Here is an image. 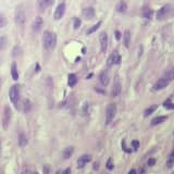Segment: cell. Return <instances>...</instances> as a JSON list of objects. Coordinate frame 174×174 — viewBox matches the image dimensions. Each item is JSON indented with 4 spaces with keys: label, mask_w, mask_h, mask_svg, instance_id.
Instances as JSON below:
<instances>
[{
    "label": "cell",
    "mask_w": 174,
    "mask_h": 174,
    "mask_svg": "<svg viewBox=\"0 0 174 174\" xmlns=\"http://www.w3.org/2000/svg\"><path fill=\"white\" fill-rule=\"evenodd\" d=\"M166 120H168V116H157V118H155V119H152L151 120V125L152 126H155V125H158V124H161L163 123Z\"/></svg>",
    "instance_id": "cell-18"
},
{
    "label": "cell",
    "mask_w": 174,
    "mask_h": 174,
    "mask_svg": "<svg viewBox=\"0 0 174 174\" xmlns=\"http://www.w3.org/2000/svg\"><path fill=\"white\" fill-rule=\"evenodd\" d=\"M174 12V8L172 4H166L163 6L161 9H159V11L157 12V20L159 21H163V20L169 19Z\"/></svg>",
    "instance_id": "cell-2"
},
{
    "label": "cell",
    "mask_w": 174,
    "mask_h": 174,
    "mask_svg": "<svg viewBox=\"0 0 174 174\" xmlns=\"http://www.w3.org/2000/svg\"><path fill=\"white\" fill-rule=\"evenodd\" d=\"M64 13H66V4L62 2V4H59L58 7L56 8V10H54V20H60L61 18H63Z\"/></svg>",
    "instance_id": "cell-9"
},
{
    "label": "cell",
    "mask_w": 174,
    "mask_h": 174,
    "mask_svg": "<svg viewBox=\"0 0 174 174\" xmlns=\"http://www.w3.org/2000/svg\"><path fill=\"white\" fill-rule=\"evenodd\" d=\"M7 46V38L6 37H0V51H2Z\"/></svg>",
    "instance_id": "cell-30"
},
{
    "label": "cell",
    "mask_w": 174,
    "mask_h": 174,
    "mask_svg": "<svg viewBox=\"0 0 174 174\" xmlns=\"http://www.w3.org/2000/svg\"><path fill=\"white\" fill-rule=\"evenodd\" d=\"M122 148H123L124 151H126V152H131V149H128V147H126V145H125V140H122Z\"/></svg>",
    "instance_id": "cell-37"
},
{
    "label": "cell",
    "mask_w": 174,
    "mask_h": 174,
    "mask_svg": "<svg viewBox=\"0 0 174 174\" xmlns=\"http://www.w3.org/2000/svg\"><path fill=\"white\" fill-rule=\"evenodd\" d=\"M63 173H71V170H70V169H66V171H63Z\"/></svg>",
    "instance_id": "cell-42"
},
{
    "label": "cell",
    "mask_w": 174,
    "mask_h": 174,
    "mask_svg": "<svg viewBox=\"0 0 174 174\" xmlns=\"http://www.w3.org/2000/svg\"><path fill=\"white\" fill-rule=\"evenodd\" d=\"M83 16L85 18L86 20H92L95 18V10L92 7H88V8H85L83 10Z\"/></svg>",
    "instance_id": "cell-15"
},
{
    "label": "cell",
    "mask_w": 174,
    "mask_h": 174,
    "mask_svg": "<svg viewBox=\"0 0 174 174\" xmlns=\"http://www.w3.org/2000/svg\"><path fill=\"white\" fill-rule=\"evenodd\" d=\"M121 89H122V87H121V83L119 81H116L114 82V84H113L112 90H111V95H112V97L119 96L121 93Z\"/></svg>",
    "instance_id": "cell-16"
},
{
    "label": "cell",
    "mask_w": 174,
    "mask_h": 174,
    "mask_svg": "<svg viewBox=\"0 0 174 174\" xmlns=\"http://www.w3.org/2000/svg\"><path fill=\"white\" fill-rule=\"evenodd\" d=\"M101 24H102V22H101V21H99L98 23H96V24H95V25H93V26L90 27V28H89L88 31H87V34L89 35V34H93V33H95V32H96L97 30H98V28L100 27Z\"/></svg>",
    "instance_id": "cell-28"
},
{
    "label": "cell",
    "mask_w": 174,
    "mask_h": 174,
    "mask_svg": "<svg viewBox=\"0 0 174 174\" xmlns=\"http://www.w3.org/2000/svg\"><path fill=\"white\" fill-rule=\"evenodd\" d=\"M77 83V76L74 73L69 74V78H68V84H69L70 87H73V86L76 85Z\"/></svg>",
    "instance_id": "cell-21"
},
{
    "label": "cell",
    "mask_w": 174,
    "mask_h": 174,
    "mask_svg": "<svg viewBox=\"0 0 174 174\" xmlns=\"http://www.w3.org/2000/svg\"><path fill=\"white\" fill-rule=\"evenodd\" d=\"M154 15V11H152V9H150L149 7H145L143 9V16L145 18L146 20H150Z\"/></svg>",
    "instance_id": "cell-19"
},
{
    "label": "cell",
    "mask_w": 174,
    "mask_h": 174,
    "mask_svg": "<svg viewBox=\"0 0 174 174\" xmlns=\"http://www.w3.org/2000/svg\"><path fill=\"white\" fill-rule=\"evenodd\" d=\"M136 172H137L136 170H131L130 172H128V173H130V174H134V173H136Z\"/></svg>",
    "instance_id": "cell-41"
},
{
    "label": "cell",
    "mask_w": 174,
    "mask_h": 174,
    "mask_svg": "<svg viewBox=\"0 0 174 174\" xmlns=\"http://www.w3.org/2000/svg\"><path fill=\"white\" fill-rule=\"evenodd\" d=\"M132 147L134 148V150H137L139 148V142L138 140H133L132 142Z\"/></svg>",
    "instance_id": "cell-35"
},
{
    "label": "cell",
    "mask_w": 174,
    "mask_h": 174,
    "mask_svg": "<svg viewBox=\"0 0 174 174\" xmlns=\"http://www.w3.org/2000/svg\"><path fill=\"white\" fill-rule=\"evenodd\" d=\"M174 166V149L172 150V152L170 154V157L168 159V161H166V166L170 169L172 166Z\"/></svg>",
    "instance_id": "cell-27"
},
{
    "label": "cell",
    "mask_w": 174,
    "mask_h": 174,
    "mask_svg": "<svg viewBox=\"0 0 174 174\" xmlns=\"http://www.w3.org/2000/svg\"><path fill=\"white\" fill-rule=\"evenodd\" d=\"M157 108H158L157 104H152V106H150V107H148V108L144 111V116H149L150 114H152V113L157 110Z\"/></svg>",
    "instance_id": "cell-24"
},
{
    "label": "cell",
    "mask_w": 174,
    "mask_h": 174,
    "mask_svg": "<svg viewBox=\"0 0 174 174\" xmlns=\"http://www.w3.org/2000/svg\"><path fill=\"white\" fill-rule=\"evenodd\" d=\"M81 20L78 19V18H75V19H74V28H75V30H77L78 27L81 26Z\"/></svg>",
    "instance_id": "cell-34"
},
{
    "label": "cell",
    "mask_w": 174,
    "mask_h": 174,
    "mask_svg": "<svg viewBox=\"0 0 174 174\" xmlns=\"http://www.w3.org/2000/svg\"><path fill=\"white\" fill-rule=\"evenodd\" d=\"M26 21V15H25V11L22 8H18L15 11V22L18 25L22 26L24 25Z\"/></svg>",
    "instance_id": "cell-7"
},
{
    "label": "cell",
    "mask_w": 174,
    "mask_h": 174,
    "mask_svg": "<svg viewBox=\"0 0 174 174\" xmlns=\"http://www.w3.org/2000/svg\"><path fill=\"white\" fill-rule=\"evenodd\" d=\"M0 152H1V147H0Z\"/></svg>",
    "instance_id": "cell-45"
},
{
    "label": "cell",
    "mask_w": 174,
    "mask_h": 174,
    "mask_svg": "<svg viewBox=\"0 0 174 174\" xmlns=\"http://www.w3.org/2000/svg\"><path fill=\"white\" fill-rule=\"evenodd\" d=\"M163 78H166L168 82H172L174 80V68H171L170 70H168L166 73L163 74Z\"/></svg>",
    "instance_id": "cell-17"
},
{
    "label": "cell",
    "mask_w": 174,
    "mask_h": 174,
    "mask_svg": "<svg viewBox=\"0 0 174 174\" xmlns=\"http://www.w3.org/2000/svg\"><path fill=\"white\" fill-rule=\"evenodd\" d=\"M121 63V56L118 54V51H113L112 54L109 56L108 60H107V66L111 68L114 64H120Z\"/></svg>",
    "instance_id": "cell-6"
},
{
    "label": "cell",
    "mask_w": 174,
    "mask_h": 174,
    "mask_svg": "<svg viewBox=\"0 0 174 174\" xmlns=\"http://www.w3.org/2000/svg\"><path fill=\"white\" fill-rule=\"evenodd\" d=\"M11 76L14 81H18V80H19V73H18V68H16L15 62H13L11 66Z\"/></svg>",
    "instance_id": "cell-22"
},
{
    "label": "cell",
    "mask_w": 174,
    "mask_h": 174,
    "mask_svg": "<svg viewBox=\"0 0 174 174\" xmlns=\"http://www.w3.org/2000/svg\"><path fill=\"white\" fill-rule=\"evenodd\" d=\"M49 172H50V169L48 166H45L44 168V173H49Z\"/></svg>",
    "instance_id": "cell-40"
},
{
    "label": "cell",
    "mask_w": 174,
    "mask_h": 174,
    "mask_svg": "<svg viewBox=\"0 0 174 174\" xmlns=\"http://www.w3.org/2000/svg\"><path fill=\"white\" fill-rule=\"evenodd\" d=\"M163 107L166 109H174V104H172L170 101V99L169 100H166L164 104H163Z\"/></svg>",
    "instance_id": "cell-31"
},
{
    "label": "cell",
    "mask_w": 174,
    "mask_h": 174,
    "mask_svg": "<svg viewBox=\"0 0 174 174\" xmlns=\"http://www.w3.org/2000/svg\"><path fill=\"white\" fill-rule=\"evenodd\" d=\"M9 98L12 104L18 108V104L20 100V86L19 85H13L11 86V88L9 90Z\"/></svg>",
    "instance_id": "cell-3"
},
{
    "label": "cell",
    "mask_w": 174,
    "mask_h": 174,
    "mask_svg": "<svg viewBox=\"0 0 174 174\" xmlns=\"http://www.w3.org/2000/svg\"><path fill=\"white\" fill-rule=\"evenodd\" d=\"M31 107H32L31 101L27 100V99H26V100L24 101V112H25V113L30 112V110H31Z\"/></svg>",
    "instance_id": "cell-29"
},
{
    "label": "cell",
    "mask_w": 174,
    "mask_h": 174,
    "mask_svg": "<svg viewBox=\"0 0 174 174\" xmlns=\"http://www.w3.org/2000/svg\"><path fill=\"white\" fill-rule=\"evenodd\" d=\"M0 88H1V81H0Z\"/></svg>",
    "instance_id": "cell-44"
},
{
    "label": "cell",
    "mask_w": 174,
    "mask_h": 174,
    "mask_svg": "<svg viewBox=\"0 0 174 174\" xmlns=\"http://www.w3.org/2000/svg\"><path fill=\"white\" fill-rule=\"evenodd\" d=\"M114 35H116V38L118 39V40H120V39H121V33H120V32H119V31H116Z\"/></svg>",
    "instance_id": "cell-38"
},
{
    "label": "cell",
    "mask_w": 174,
    "mask_h": 174,
    "mask_svg": "<svg viewBox=\"0 0 174 174\" xmlns=\"http://www.w3.org/2000/svg\"><path fill=\"white\" fill-rule=\"evenodd\" d=\"M43 43L47 50H52L57 45V35L50 31H46L43 36Z\"/></svg>",
    "instance_id": "cell-1"
},
{
    "label": "cell",
    "mask_w": 174,
    "mask_h": 174,
    "mask_svg": "<svg viewBox=\"0 0 174 174\" xmlns=\"http://www.w3.org/2000/svg\"><path fill=\"white\" fill-rule=\"evenodd\" d=\"M170 84V82H168L166 80V78H163V77H161V78H159L158 81L156 82L155 84H154V90H162V89H164L166 87V86Z\"/></svg>",
    "instance_id": "cell-10"
},
{
    "label": "cell",
    "mask_w": 174,
    "mask_h": 174,
    "mask_svg": "<svg viewBox=\"0 0 174 174\" xmlns=\"http://www.w3.org/2000/svg\"><path fill=\"white\" fill-rule=\"evenodd\" d=\"M6 24H7V20H6V18H4L1 13H0V28L6 26Z\"/></svg>",
    "instance_id": "cell-32"
},
{
    "label": "cell",
    "mask_w": 174,
    "mask_h": 174,
    "mask_svg": "<svg viewBox=\"0 0 174 174\" xmlns=\"http://www.w3.org/2000/svg\"><path fill=\"white\" fill-rule=\"evenodd\" d=\"M39 71V66L38 64H36V72H38Z\"/></svg>",
    "instance_id": "cell-43"
},
{
    "label": "cell",
    "mask_w": 174,
    "mask_h": 174,
    "mask_svg": "<svg viewBox=\"0 0 174 174\" xmlns=\"http://www.w3.org/2000/svg\"><path fill=\"white\" fill-rule=\"evenodd\" d=\"M99 81L102 86H108L109 82H110V75H109L108 70H104L99 74Z\"/></svg>",
    "instance_id": "cell-12"
},
{
    "label": "cell",
    "mask_w": 174,
    "mask_h": 174,
    "mask_svg": "<svg viewBox=\"0 0 174 174\" xmlns=\"http://www.w3.org/2000/svg\"><path fill=\"white\" fill-rule=\"evenodd\" d=\"M92 161V156L90 155H83L77 159V166L78 168H84L86 163Z\"/></svg>",
    "instance_id": "cell-13"
},
{
    "label": "cell",
    "mask_w": 174,
    "mask_h": 174,
    "mask_svg": "<svg viewBox=\"0 0 174 174\" xmlns=\"http://www.w3.org/2000/svg\"><path fill=\"white\" fill-rule=\"evenodd\" d=\"M26 144H27L26 136H25V134L21 133V134L19 135V145L21 146V147H24V146H26Z\"/></svg>",
    "instance_id": "cell-26"
},
{
    "label": "cell",
    "mask_w": 174,
    "mask_h": 174,
    "mask_svg": "<svg viewBox=\"0 0 174 174\" xmlns=\"http://www.w3.org/2000/svg\"><path fill=\"white\" fill-rule=\"evenodd\" d=\"M73 152H74L73 147H66V149H64V151H63V158L64 159L71 158L72 155H73Z\"/></svg>",
    "instance_id": "cell-25"
},
{
    "label": "cell",
    "mask_w": 174,
    "mask_h": 174,
    "mask_svg": "<svg viewBox=\"0 0 174 174\" xmlns=\"http://www.w3.org/2000/svg\"><path fill=\"white\" fill-rule=\"evenodd\" d=\"M106 166H107V169L108 170H113V162H112V159L110 158V159H108V161H107V164H106Z\"/></svg>",
    "instance_id": "cell-33"
},
{
    "label": "cell",
    "mask_w": 174,
    "mask_h": 174,
    "mask_svg": "<svg viewBox=\"0 0 174 174\" xmlns=\"http://www.w3.org/2000/svg\"><path fill=\"white\" fill-rule=\"evenodd\" d=\"M44 26V20L43 18H40V16H36L34 20V22L32 24V30L35 32V33H37L39 32Z\"/></svg>",
    "instance_id": "cell-11"
},
{
    "label": "cell",
    "mask_w": 174,
    "mask_h": 174,
    "mask_svg": "<svg viewBox=\"0 0 174 174\" xmlns=\"http://www.w3.org/2000/svg\"><path fill=\"white\" fill-rule=\"evenodd\" d=\"M123 39H124V45L126 48L130 47V44H131V32L126 30V31L124 32L123 34Z\"/></svg>",
    "instance_id": "cell-20"
},
{
    "label": "cell",
    "mask_w": 174,
    "mask_h": 174,
    "mask_svg": "<svg viewBox=\"0 0 174 174\" xmlns=\"http://www.w3.org/2000/svg\"><path fill=\"white\" fill-rule=\"evenodd\" d=\"M116 104L111 102V104H108V107L106 109V124L108 125L113 121L114 116H116Z\"/></svg>",
    "instance_id": "cell-4"
},
{
    "label": "cell",
    "mask_w": 174,
    "mask_h": 174,
    "mask_svg": "<svg viewBox=\"0 0 174 174\" xmlns=\"http://www.w3.org/2000/svg\"><path fill=\"white\" fill-rule=\"evenodd\" d=\"M147 164L149 166H154L156 164V160L154 158H150V159H148V161H147Z\"/></svg>",
    "instance_id": "cell-36"
},
{
    "label": "cell",
    "mask_w": 174,
    "mask_h": 174,
    "mask_svg": "<svg viewBox=\"0 0 174 174\" xmlns=\"http://www.w3.org/2000/svg\"><path fill=\"white\" fill-rule=\"evenodd\" d=\"M51 6V0H38L37 1V7L39 11L44 12L47 8H49Z\"/></svg>",
    "instance_id": "cell-14"
},
{
    "label": "cell",
    "mask_w": 174,
    "mask_h": 174,
    "mask_svg": "<svg viewBox=\"0 0 174 174\" xmlns=\"http://www.w3.org/2000/svg\"><path fill=\"white\" fill-rule=\"evenodd\" d=\"M126 9H128V4L125 1H120L116 6V11L120 12V13H124L126 11Z\"/></svg>",
    "instance_id": "cell-23"
},
{
    "label": "cell",
    "mask_w": 174,
    "mask_h": 174,
    "mask_svg": "<svg viewBox=\"0 0 174 174\" xmlns=\"http://www.w3.org/2000/svg\"><path fill=\"white\" fill-rule=\"evenodd\" d=\"M98 169H99V163L95 162L94 163V170H98Z\"/></svg>",
    "instance_id": "cell-39"
},
{
    "label": "cell",
    "mask_w": 174,
    "mask_h": 174,
    "mask_svg": "<svg viewBox=\"0 0 174 174\" xmlns=\"http://www.w3.org/2000/svg\"><path fill=\"white\" fill-rule=\"evenodd\" d=\"M99 42H100V49L101 52H106L107 51V48H108V34L106 32H101L99 34Z\"/></svg>",
    "instance_id": "cell-8"
},
{
    "label": "cell",
    "mask_w": 174,
    "mask_h": 174,
    "mask_svg": "<svg viewBox=\"0 0 174 174\" xmlns=\"http://www.w3.org/2000/svg\"><path fill=\"white\" fill-rule=\"evenodd\" d=\"M11 116H12V111L9 106H6L4 110V116H2V126L4 130H7L10 124L11 121Z\"/></svg>",
    "instance_id": "cell-5"
}]
</instances>
